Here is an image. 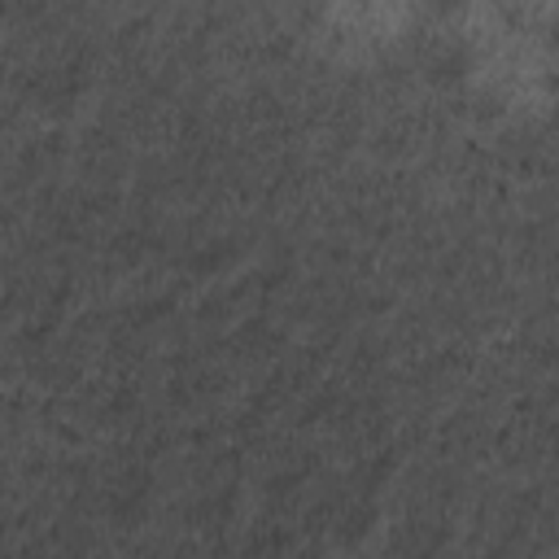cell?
I'll return each instance as SVG.
<instances>
[{
	"label": "cell",
	"instance_id": "cell-4",
	"mask_svg": "<svg viewBox=\"0 0 559 559\" xmlns=\"http://www.w3.org/2000/svg\"><path fill=\"white\" fill-rule=\"evenodd\" d=\"M542 44H546V48L559 57V13H550V17L542 22Z\"/></svg>",
	"mask_w": 559,
	"mask_h": 559
},
{
	"label": "cell",
	"instance_id": "cell-1",
	"mask_svg": "<svg viewBox=\"0 0 559 559\" xmlns=\"http://www.w3.org/2000/svg\"><path fill=\"white\" fill-rule=\"evenodd\" d=\"M476 70V48L463 35H445L424 52V79L432 87H459Z\"/></svg>",
	"mask_w": 559,
	"mask_h": 559
},
{
	"label": "cell",
	"instance_id": "cell-3",
	"mask_svg": "<svg viewBox=\"0 0 559 559\" xmlns=\"http://www.w3.org/2000/svg\"><path fill=\"white\" fill-rule=\"evenodd\" d=\"M498 13L507 17L511 31H524V26H528V9H524L520 0H498Z\"/></svg>",
	"mask_w": 559,
	"mask_h": 559
},
{
	"label": "cell",
	"instance_id": "cell-2",
	"mask_svg": "<svg viewBox=\"0 0 559 559\" xmlns=\"http://www.w3.org/2000/svg\"><path fill=\"white\" fill-rule=\"evenodd\" d=\"M424 9H428L432 22H454L467 9V0H424Z\"/></svg>",
	"mask_w": 559,
	"mask_h": 559
},
{
	"label": "cell",
	"instance_id": "cell-5",
	"mask_svg": "<svg viewBox=\"0 0 559 559\" xmlns=\"http://www.w3.org/2000/svg\"><path fill=\"white\" fill-rule=\"evenodd\" d=\"M542 92H546V100L559 109V61H555V66L542 74Z\"/></svg>",
	"mask_w": 559,
	"mask_h": 559
}]
</instances>
